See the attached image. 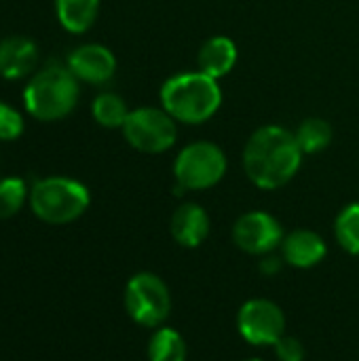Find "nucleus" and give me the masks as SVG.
<instances>
[{"mask_svg": "<svg viewBox=\"0 0 359 361\" xmlns=\"http://www.w3.org/2000/svg\"><path fill=\"white\" fill-rule=\"evenodd\" d=\"M129 112L131 110L127 108L125 99L116 93H99L91 104V114L95 123L106 129H123Z\"/></svg>", "mask_w": 359, "mask_h": 361, "instance_id": "obj_18", "label": "nucleus"}, {"mask_svg": "<svg viewBox=\"0 0 359 361\" xmlns=\"http://www.w3.org/2000/svg\"><path fill=\"white\" fill-rule=\"evenodd\" d=\"M78 78L61 66H51L32 76L23 89V106L36 121L53 123L66 118L78 104Z\"/></svg>", "mask_w": 359, "mask_h": 361, "instance_id": "obj_3", "label": "nucleus"}, {"mask_svg": "<svg viewBox=\"0 0 359 361\" xmlns=\"http://www.w3.org/2000/svg\"><path fill=\"white\" fill-rule=\"evenodd\" d=\"M30 209L32 214L53 226L70 224L78 220L91 205L89 188L66 176H49L38 180L30 188Z\"/></svg>", "mask_w": 359, "mask_h": 361, "instance_id": "obj_4", "label": "nucleus"}, {"mask_svg": "<svg viewBox=\"0 0 359 361\" xmlns=\"http://www.w3.org/2000/svg\"><path fill=\"white\" fill-rule=\"evenodd\" d=\"M229 169L224 150L207 140H197L184 146L174 159V178L180 188L209 190L222 182Z\"/></svg>", "mask_w": 359, "mask_h": 361, "instance_id": "obj_5", "label": "nucleus"}, {"mask_svg": "<svg viewBox=\"0 0 359 361\" xmlns=\"http://www.w3.org/2000/svg\"><path fill=\"white\" fill-rule=\"evenodd\" d=\"M237 59H239V49L235 40L218 34V36L207 38L201 44L197 53V70L220 80L233 72V68L237 66Z\"/></svg>", "mask_w": 359, "mask_h": 361, "instance_id": "obj_13", "label": "nucleus"}, {"mask_svg": "<svg viewBox=\"0 0 359 361\" xmlns=\"http://www.w3.org/2000/svg\"><path fill=\"white\" fill-rule=\"evenodd\" d=\"M121 131L125 142L142 154H163L178 140V123L154 106L131 110Z\"/></svg>", "mask_w": 359, "mask_h": 361, "instance_id": "obj_7", "label": "nucleus"}, {"mask_svg": "<svg viewBox=\"0 0 359 361\" xmlns=\"http://www.w3.org/2000/svg\"><path fill=\"white\" fill-rule=\"evenodd\" d=\"M23 116L11 108L8 104L0 102V140L2 142H13L23 133Z\"/></svg>", "mask_w": 359, "mask_h": 361, "instance_id": "obj_21", "label": "nucleus"}, {"mask_svg": "<svg viewBox=\"0 0 359 361\" xmlns=\"http://www.w3.org/2000/svg\"><path fill=\"white\" fill-rule=\"evenodd\" d=\"M125 311L142 328H161L171 313V292L154 273H135L125 286Z\"/></svg>", "mask_w": 359, "mask_h": 361, "instance_id": "obj_6", "label": "nucleus"}, {"mask_svg": "<svg viewBox=\"0 0 359 361\" xmlns=\"http://www.w3.org/2000/svg\"><path fill=\"white\" fill-rule=\"evenodd\" d=\"M237 328L245 343L254 347H273L286 334V315L273 300H248L237 315Z\"/></svg>", "mask_w": 359, "mask_h": 361, "instance_id": "obj_8", "label": "nucleus"}, {"mask_svg": "<svg viewBox=\"0 0 359 361\" xmlns=\"http://www.w3.org/2000/svg\"><path fill=\"white\" fill-rule=\"evenodd\" d=\"M296 142L303 150L305 157H311V154H320L324 152L330 144H332V137H334V129L332 125L326 121V118H320V116H309L305 118L296 131Z\"/></svg>", "mask_w": 359, "mask_h": 361, "instance_id": "obj_16", "label": "nucleus"}, {"mask_svg": "<svg viewBox=\"0 0 359 361\" xmlns=\"http://www.w3.org/2000/svg\"><path fill=\"white\" fill-rule=\"evenodd\" d=\"M284 262H286L284 258L273 256V254H267V256L262 258V262H260V271H262L264 275H277V273L281 271Z\"/></svg>", "mask_w": 359, "mask_h": 361, "instance_id": "obj_23", "label": "nucleus"}, {"mask_svg": "<svg viewBox=\"0 0 359 361\" xmlns=\"http://www.w3.org/2000/svg\"><path fill=\"white\" fill-rule=\"evenodd\" d=\"M161 108L182 125H203L222 108V87L216 78L190 70L169 76L159 91Z\"/></svg>", "mask_w": 359, "mask_h": 361, "instance_id": "obj_2", "label": "nucleus"}, {"mask_svg": "<svg viewBox=\"0 0 359 361\" xmlns=\"http://www.w3.org/2000/svg\"><path fill=\"white\" fill-rule=\"evenodd\" d=\"M334 235L345 252L359 256V201L341 209L334 220Z\"/></svg>", "mask_w": 359, "mask_h": 361, "instance_id": "obj_19", "label": "nucleus"}, {"mask_svg": "<svg viewBox=\"0 0 359 361\" xmlns=\"http://www.w3.org/2000/svg\"><path fill=\"white\" fill-rule=\"evenodd\" d=\"M188 347L184 336L167 326L157 328L148 341V361H186Z\"/></svg>", "mask_w": 359, "mask_h": 361, "instance_id": "obj_17", "label": "nucleus"}, {"mask_svg": "<svg viewBox=\"0 0 359 361\" xmlns=\"http://www.w3.org/2000/svg\"><path fill=\"white\" fill-rule=\"evenodd\" d=\"M275 355L279 361H305L307 357V351H305V345L296 338V336H288L284 334L275 345Z\"/></svg>", "mask_w": 359, "mask_h": 361, "instance_id": "obj_22", "label": "nucleus"}, {"mask_svg": "<svg viewBox=\"0 0 359 361\" xmlns=\"http://www.w3.org/2000/svg\"><path fill=\"white\" fill-rule=\"evenodd\" d=\"M248 361H262V360H248Z\"/></svg>", "mask_w": 359, "mask_h": 361, "instance_id": "obj_24", "label": "nucleus"}, {"mask_svg": "<svg viewBox=\"0 0 359 361\" xmlns=\"http://www.w3.org/2000/svg\"><path fill=\"white\" fill-rule=\"evenodd\" d=\"M99 13V0H55V15L70 34H85L93 27Z\"/></svg>", "mask_w": 359, "mask_h": 361, "instance_id": "obj_15", "label": "nucleus"}, {"mask_svg": "<svg viewBox=\"0 0 359 361\" xmlns=\"http://www.w3.org/2000/svg\"><path fill=\"white\" fill-rule=\"evenodd\" d=\"M303 157L294 131L281 125H262L243 146V171L256 188L279 190L296 178Z\"/></svg>", "mask_w": 359, "mask_h": 361, "instance_id": "obj_1", "label": "nucleus"}, {"mask_svg": "<svg viewBox=\"0 0 359 361\" xmlns=\"http://www.w3.org/2000/svg\"><path fill=\"white\" fill-rule=\"evenodd\" d=\"M30 199L28 186L21 178H2L0 180V220H8L21 212Z\"/></svg>", "mask_w": 359, "mask_h": 361, "instance_id": "obj_20", "label": "nucleus"}, {"mask_svg": "<svg viewBox=\"0 0 359 361\" xmlns=\"http://www.w3.org/2000/svg\"><path fill=\"white\" fill-rule=\"evenodd\" d=\"M328 254L326 241L320 233L309 228H296L284 237L281 258L294 269H313Z\"/></svg>", "mask_w": 359, "mask_h": 361, "instance_id": "obj_12", "label": "nucleus"}, {"mask_svg": "<svg viewBox=\"0 0 359 361\" xmlns=\"http://www.w3.org/2000/svg\"><path fill=\"white\" fill-rule=\"evenodd\" d=\"M284 226L267 212H248L237 218L233 226L235 245L250 256L273 254L284 243Z\"/></svg>", "mask_w": 359, "mask_h": 361, "instance_id": "obj_9", "label": "nucleus"}, {"mask_svg": "<svg viewBox=\"0 0 359 361\" xmlns=\"http://www.w3.org/2000/svg\"><path fill=\"white\" fill-rule=\"evenodd\" d=\"M38 61V49L30 38L8 36L0 40V76L17 80L28 76Z\"/></svg>", "mask_w": 359, "mask_h": 361, "instance_id": "obj_14", "label": "nucleus"}, {"mask_svg": "<svg viewBox=\"0 0 359 361\" xmlns=\"http://www.w3.org/2000/svg\"><path fill=\"white\" fill-rule=\"evenodd\" d=\"M209 228H212L209 214L199 203H190V201L182 203L174 212L171 222H169V231H171L174 241L182 247H188V250L199 247L207 239Z\"/></svg>", "mask_w": 359, "mask_h": 361, "instance_id": "obj_11", "label": "nucleus"}, {"mask_svg": "<svg viewBox=\"0 0 359 361\" xmlns=\"http://www.w3.org/2000/svg\"><path fill=\"white\" fill-rule=\"evenodd\" d=\"M68 70L87 85H104L116 74L114 53L97 42L80 44L68 55Z\"/></svg>", "mask_w": 359, "mask_h": 361, "instance_id": "obj_10", "label": "nucleus"}]
</instances>
